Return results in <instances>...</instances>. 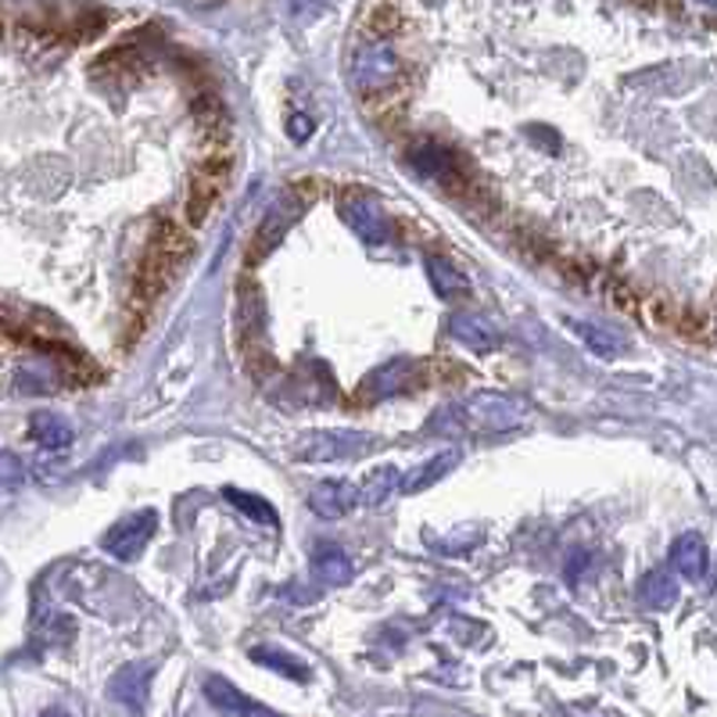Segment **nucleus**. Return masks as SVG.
<instances>
[{"instance_id": "obj_1", "label": "nucleus", "mask_w": 717, "mask_h": 717, "mask_svg": "<svg viewBox=\"0 0 717 717\" xmlns=\"http://www.w3.org/2000/svg\"><path fill=\"white\" fill-rule=\"evenodd\" d=\"M187 258H191V237L176 223L162 219L147 240L141 266L133 273V309L151 313V305L170 291V284L180 277V269L187 266Z\"/></svg>"}, {"instance_id": "obj_2", "label": "nucleus", "mask_w": 717, "mask_h": 717, "mask_svg": "<svg viewBox=\"0 0 717 717\" xmlns=\"http://www.w3.org/2000/svg\"><path fill=\"white\" fill-rule=\"evenodd\" d=\"M527 420V406L502 391H478L431 420L434 434H506Z\"/></svg>"}, {"instance_id": "obj_3", "label": "nucleus", "mask_w": 717, "mask_h": 717, "mask_svg": "<svg viewBox=\"0 0 717 717\" xmlns=\"http://www.w3.org/2000/svg\"><path fill=\"white\" fill-rule=\"evenodd\" d=\"M324 191L316 180H301V183H291V187H284L277 197H273V205L266 208L263 223L255 226V234L248 240V263L258 266L263 258H269L273 252L280 248V240L287 237V231L305 216V212L313 208L316 194Z\"/></svg>"}, {"instance_id": "obj_4", "label": "nucleus", "mask_w": 717, "mask_h": 717, "mask_svg": "<svg viewBox=\"0 0 717 717\" xmlns=\"http://www.w3.org/2000/svg\"><path fill=\"white\" fill-rule=\"evenodd\" d=\"M409 162H413V170L423 180L438 183L441 191H449L455 197H474V191H478V176L470 173L467 158L441 141H417L413 147H409Z\"/></svg>"}, {"instance_id": "obj_5", "label": "nucleus", "mask_w": 717, "mask_h": 717, "mask_svg": "<svg viewBox=\"0 0 717 717\" xmlns=\"http://www.w3.org/2000/svg\"><path fill=\"white\" fill-rule=\"evenodd\" d=\"M231 176H234V155L231 151H208L205 162L194 165L191 183H187V223L191 226H205L212 212L219 208V202L231 191Z\"/></svg>"}, {"instance_id": "obj_6", "label": "nucleus", "mask_w": 717, "mask_h": 717, "mask_svg": "<svg viewBox=\"0 0 717 717\" xmlns=\"http://www.w3.org/2000/svg\"><path fill=\"white\" fill-rule=\"evenodd\" d=\"M370 449H373L370 434L330 427V431L301 434L291 445V460L295 463H345V460H359V455L370 452Z\"/></svg>"}, {"instance_id": "obj_7", "label": "nucleus", "mask_w": 717, "mask_h": 717, "mask_svg": "<svg viewBox=\"0 0 717 717\" xmlns=\"http://www.w3.org/2000/svg\"><path fill=\"white\" fill-rule=\"evenodd\" d=\"M427 380V366L417 359H391L385 366H377L362 377V385L356 388V402L370 406V402H385L395 399V395H406V391H417L423 388Z\"/></svg>"}, {"instance_id": "obj_8", "label": "nucleus", "mask_w": 717, "mask_h": 717, "mask_svg": "<svg viewBox=\"0 0 717 717\" xmlns=\"http://www.w3.org/2000/svg\"><path fill=\"white\" fill-rule=\"evenodd\" d=\"M158 531V513L155 510H136L130 516H122V521L104 535V553L122 560V563H133L141 560V553L147 549V542L155 539Z\"/></svg>"}, {"instance_id": "obj_9", "label": "nucleus", "mask_w": 717, "mask_h": 717, "mask_svg": "<svg viewBox=\"0 0 717 717\" xmlns=\"http://www.w3.org/2000/svg\"><path fill=\"white\" fill-rule=\"evenodd\" d=\"M341 219L352 226V231L362 237V240H388L391 237V219H388V212L385 205H380V197L370 194V191H348L341 197Z\"/></svg>"}, {"instance_id": "obj_10", "label": "nucleus", "mask_w": 717, "mask_h": 717, "mask_svg": "<svg viewBox=\"0 0 717 717\" xmlns=\"http://www.w3.org/2000/svg\"><path fill=\"white\" fill-rule=\"evenodd\" d=\"M445 330L452 341H460L470 352H495L502 348V334L492 319H484L481 313H470V309H455L445 319Z\"/></svg>"}, {"instance_id": "obj_11", "label": "nucleus", "mask_w": 717, "mask_h": 717, "mask_svg": "<svg viewBox=\"0 0 717 717\" xmlns=\"http://www.w3.org/2000/svg\"><path fill=\"white\" fill-rule=\"evenodd\" d=\"M151 675H155V667L136 660V664H126L119 667V675L112 678L109 685V696L122 710H130L133 717L144 714V704H147V685H151Z\"/></svg>"}, {"instance_id": "obj_12", "label": "nucleus", "mask_w": 717, "mask_h": 717, "mask_svg": "<svg viewBox=\"0 0 717 717\" xmlns=\"http://www.w3.org/2000/svg\"><path fill=\"white\" fill-rule=\"evenodd\" d=\"M399 72H402L399 58H395V51H388V48H366L356 58V83H359L362 94H370V90L380 94V90L395 86Z\"/></svg>"}, {"instance_id": "obj_13", "label": "nucleus", "mask_w": 717, "mask_h": 717, "mask_svg": "<svg viewBox=\"0 0 717 717\" xmlns=\"http://www.w3.org/2000/svg\"><path fill=\"white\" fill-rule=\"evenodd\" d=\"M205 696H208V704L216 707L223 717H277L273 710H266V707H258L255 699H248L234 682H226L223 675H208L205 678Z\"/></svg>"}, {"instance_id": "obj_14", "label": "nucleus", "mask_w": 717, "mask_h": 717, "mask_svg": "<svg viewBox=\"0 0 717 717\" xmlns=\"http://www.w3.org/2000/svg\"><path fill=\"white\" fill-rule=\"evenodd\" d=\"M571 330L582 338L588 352L600 356V359H621L624 352H628V338H624L617 327L600 324V319H571Z\"/></svg>"}, {"instance_id": "obj_15", "label": "nucleus", "mask_w": 717, "mask_h": 717, "mask_svg": "<svg viewBox=\"0 0 717 717\" xmlns=\"http://www.w3.org/2000/svg\"><path fill=\"white\" fill-rule=\"evenodd\" d=\"M309 506L324 521H341L356 506V488L348 481H319L309 492Z\"/></svg>"}, {"instance_id": "obj_16", "label": "nucleus", "mask_w": 717, "mask_h": 717, "mask_svg": "<svg viewBox=\"0 0 717 717\" xmlns=\"http://www.w3.org/2000/svg\"><path fill=\"white\" fill-rule=\"evenodd\" d=\"M423 266H427V280H431L434 295L441 301H460L470 295V280L463 277V269H455L445 255H427Z\"/></svg>"}, {"instance_id": "obj_17", "label": "nucleus", "mask_w": 717, "mask_h": 717, "mask_svg": "<svg viewBox=\"0 0 717 717\" xmlns=\"http://www.w3.org/2000/svg\"><path fill=\"white\" fill-rule=\"evenodd\" d=\"M455 463H460V452L455 449H449V452H438V455H431V460H423L413 474H406L402 478V484H399V492H406V495H417V492H427V488H434L441 478H449L452 470H455Z\"/></svg>"}, {"instance_id": "obj_18", "label": "nucleus", "mask_w": 717, "mask_h": 717, "mask_svg": "<svg viewBox=\"0 0 717 717\" xmlns=\"http://www.w3.org/2000/svg\"><path fill=\"white\" fill-rule=\"evenodd\" d=\"M313 574L319 577V582H327V585H345L348 577H352V560H348V553L341 545L319 542L313 549Z\"/></svg>"}, {"instance_id": "obj_19", "label": "nucleus", "mask_w": 717, "mask_h": 717, "mask_svg": "<svg viewBox=\"0 0 717 717\" xmlns=\"http://www.w3.org/2000/svg\"><path fill=\"white\" fill-rule=\"evenodd\" d=\"M670 563H675V571L682 577H689V582H704L707 577V545L699 535H682L670 545Z\"/></svg>"}, {"instance_id": "obj_20", "label": "nucleus", "mask_w": 717, "mask_h": 717, "mask_svg": "<svg viewBox=\"0 0 717 717\" xmlns=\"http://www.w3.org/2000/svg\"><path fill=\"white\" fill-rule=\"evenodd\" d=\"M399 484H402V474L395 467H377V470H370L366 474V481H362V488H356V502H362V506H385V502L399 492Z\"/></svg>"}, {"instance_id": "obj_21", "label": "nucleus", "mask_w": 717, "mask_h": 717, "mask_svg": "<svg viewBox=\"0 0 717 717\" xmlns=\"http://www.w3.org/2000/svg\"><path fill=\"white\" fill-rule=\"evenodd\" d=\"M194 119H197V130L205 133V141L212 147L226 144V136H231V119H226V109L216 101V98H205L194 104Z\"/></svg>"}, {"instance_id": "obj_22", "label": "nucleus", "mask_w": 717, "mask_h": 717, "mask_svg": "<svg viewBox=\"0 0 717 717\" xmlns=\"http://www.w3.org/2000/svg\"><path fill=\"white\" fill-rule=\"evenodd\" d=\"M223 499L231 502L234 510H240L248 521H255V524H266V527H277V510H273V502H266L263 495H252V492H240V488H223Z\"/></svg>"}, {"instance_id": "obj_23", "label": "nucleus", "mask_w": 717, "mask_h": 717, "mask_svg": "<svg viewBox=\"0 0 717 717\" xmlns=\"http://www.w3.org/2000/svg\"><path fill=\"white\" fill-rule=\"evenodd\" d=\"M638 596L649 610H670L678 603V585L667 571H649L643 582H638Z\"/></svg>"}, {"instance_id": "obj_24", "label": "nucleus", "mask_w": 717, "mask_h": 717, "mask_svg": "<svg viewBox=\"0 0 717 717\" xmlns=\"http://www.w3.org/2000/svg\"><path fill=\"white\" fill-rule=\"evenodd\" d=\"M29 434H33L37 445L43 449H65L69 441H72V431H69V423L54 417V413H33V420H29Z\"/></svg>"}, {"instance_id": "obj_25", "label": "nucleus", "mask_w": 717, "mask_h": 717, "mask_svg": "<svg viewBox=\"0 0 717 717\" xmlns=\"http://www.w3.org/2000/svg\"><path fill=\"white\" fill-rule=\"evenodd\" d=\"M14 385H19V391H54V388H61V373H58L54 362L33 359V362L19 366V373H14Z\"/></svg>"}, {"instance_id": "obj_26", "label": "nucleus", "mask_w": 717, "mask_h": 717, "mask_svg": "<svg viewBox=\"0 0 717 717\" xmlns=\"http://www.w3.org/2000/svg\"><path fill=\"white\" fill-rule=\"evenodd\" d=\"M252 660H255V664H263V667H269V670H277V675H284V678L309 682V667H305L298 657H291V653H284V649L255 646V649H252Z\"/></svg>"}, {"instance_id": "obj_27", "label": "nucleus", "mask_w": 717, "mask_h": 717, "mask_svg": "<svg viewBox=\"0 0 717 717\" xmlns=\"http://www.w3.org/2000/svg\"><path fill=\"white\" fill-rule=\"evenodd\" d=\"M362 29L377 40L395 37L402 29V11L399 8H388V4H377V8H366L362 14Z\"/></svg>"}, {"instance_id": "obj_28", "label": "nucleus", "mask_w": 717, "mask_h": 717, "mask_svg": "<svg viewBox=\"0 0 717 717\" xmlns=\"http://www.w3.org/2000/svg\"><path fill=\"white\" fill-rule=\"evenodd\" d=\"M22 481V463L14 460L11 452H0V484L4 488H14Z\"/></svg>"}, {"instance_id": "obj_29", "label": "nucleus", "mask_w": 717, "mask_h": 717, "mask_svg": "<svg viewBox=\"0 0 717 717\" xmlns=\"http://www.w3.org/2000/svg\"><path fill=\"white\" fill-rule=\"evenodd\" d=\"M287 133H291V141H309V136H313V119L309 115H291V119H287Z\"/></svg>"}, {"instance_id": "obj_30", "label": "nucleus", "mask_w": 717, "mask_h": 717, "mask_svg": "<svg viewBox=\"0 0 717 717\" xmlns=\"http://www.w3.org/2000/svg\"><path fill=\"white\" fill-rule=\"evenodd\" d=\"M40 717H69V714L65 710H43Z\"/></svg>"}]
</instances>
